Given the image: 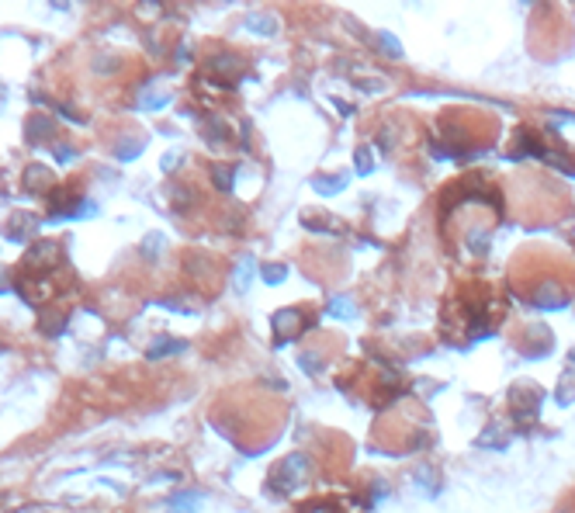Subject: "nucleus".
I'll return each mask as SVG.
<instances>
[{"label":"nucleus","instance_id":"nucleus-1","mask_svg":"<svg viewBox=\"0 0 575 513\" xmlns=\"http://www.w3.org/2000/svg\"><path fill=\"white\" fill-rule=\"evenodd\" d=\"M274 337H277V344H284L292 333H299V326H302V319H299V313L295 309H284V313H277L274 316Z\"/></svg>","mask_w":575,"mask_h":513},{"label":"nucleus","instance_id":"nucleus-2","mask_svg":"<svg viewBox=\"0 0 575 513\" xmlns=\"http://www.w3.org/2000/svg\"><path fill=\"white\" fill-rule=\"evenodd\" d=\"M187 344L184 340H173V337H163V340H153V347L146 351L149 361H160V357H170V354H184Z\"/></svg>","mask_w":575,"mask_h":513},{"label":"nucleus","instance_id":"nucleus-3","mask_svg":"<svg viewBox=\"0 0 575 513\" xmlns=\"http://www.w3.org/2000/svg\"><path fill=\"white\" fill-rule=\"evenodd\" d=\"M201 503V492H194V489H187V492H177V496H170V513H194V506Z\"/></svg>","mask_w":575,"mask_h":513},{"label":"nucleus","instance_id":"nucleus-4","mask_svg":"<svg viewBox=\"0 0 575 513\" xmlns=\"http://www.w3.org/2000/svg\"><path fill=\"white\" fill-rule=\"evenodd\" d=\"M312 187L319 194H340L347 187V177H319V180H312Z\"/></svg>","mask_w":575,"mask_h":513},{"label":"nucleus","instance_id":"nucleus-5","mask_svg":"<svg viewBox=\"0 0 575 513\" xmlns=\"http://www.w3.org/2000/svg\"><path fill=\"white\" fill-rule=\"evenodd\" d=\"M246 28H253V32H263V35H267V32H274V28H277V21H274L270 15H249V18H246Z\"/></svg>","mask_w":575,"mask_h":513},{"label":"nucleus","instance_id":"nucleus-6","mask_svg":"<svg viewBox=\"0 0 575 513\" xmlns=\"http://www.w3.org/2000/svg\"><path fill=\"white\" fill-rule=\"evenodd\" d=\"M232 174H236L232 167H222V163L211 167V177H215V184H218L222 191H232Z\"/></svg>","mask_w":575,"mask_h":513},{"label":"nucleus","instance_id":"nucleus-7","mask_svg":"<svg viewBox=\"0 0 575 513\" xmlns=\"http://www.w3.org/2000/svg\"><path fill=\"white\" fill-rule=\"evenodd\" d=\"M260 274H263V281H267V285H281V281L288 278V268H284V264H267Z\"/></svg>","mask_w":575,"mask_h":513},{"label":"nucleus","instance_id":"nucleus-8","mask_svg":"<svg viewBox=\"0 0 575 513\" xmlns=\"http://www.w3.org/2000/svg\"><path fill=\"white\" fill-rule=\"evenodd\" d=\"M249 278H253V261L246 256V261H239V268H236V285H239V292L249 288Z\"/></svg>","mask_w":575,"mask_h":513},{"label":"nucleus","instance_id":"nucleus-9","mask_svg":"<svg viewBox=\"0 0 575 513\" xmlns=\"http://www.w3.org/2000/svg\"><path fill=\"white\" fill-rule=\"evenodd\" d=\"M378 46L388 53V56H402V49H399V42H395V35H388V32H381L378 35Z\"/></svg>","mask_w":575,"mask_h":513},{"label":"nucleus","instance_id":"nucleus-10","mask_svg":"<svg viewBox=\"0 0 575 513\" xmlns=\"http://www.w3.org/2000/svg\"><path fill=\"white\" fill-rule=\"evenodd\" d=\"M42 132H46V136L53 132V118H32V125H28V136L35 139V136H42Z\"/></svg>","mask_w":575,"mask_h":513},{"label":"nucleus","instance_id":"nucleus-11","mask_svg":"<svg viewBox=\"0 0 575 513\" xmlns=\"http://www.w3.org/2000/svg\"><path fill=\"white\" fill-rule=\"evenodd\" d=\"M330 313H333V316H340V319H347V316L354 313V302H350V299H333Z\"/></svg>","mask_w":575,"mask_h":513},{"label":"nucleus","instance_id":"nucleus-12","mask_svg":"<svg viewBox=\"0 0 575 513\" xmlns=\"http://www.w3.org/2000/svg\"><path fill=\"white\" fill-rule=\"evenodd\" d=\"M63 326H66V319L59 316V319H42V333H49V337H59L63 333Z\"/></svg>","mask_w":575,"mask_h":513},{"label":"nucleus","instance_id":"nucleus-13","mask_svg":"<svg viewBox=\"0 0 575 513\" xmlns=\"http://www.w3.org/2000/svg\"><path fill=\"white\" fill-rule=\"evenodd\" d=\"M357 174H371V153L357 149Z\"/></svg>","mask_w":575,"mask_h":513},{"label":"nucleus","instance_id":"nucleus-14","mask_svg":"<svg viewBox=\"0 0 575 513\" xmlns=\"http://www.w3.org/2000/svg\"><path fill=\"white\" fill-rule=\"evenodd\" d=\"M56 160H59V163H70V160H77V149H73V146H56Z\"/></svg>","mask_w":575,"mask_h":513},{"label":"nucleus","instance_id":"nucleus-15","mask_svg":"<svg viewBox=\"0 0 575 513\" xmlns=\"http://www.w3.org/2000/svg\"><path fill=\"white\" fill-rule=\"evenodd\" d=\"M572 361H575V354H572Z\"/></svg>","mask_w":575,"mask_h":513}]
</instances>
